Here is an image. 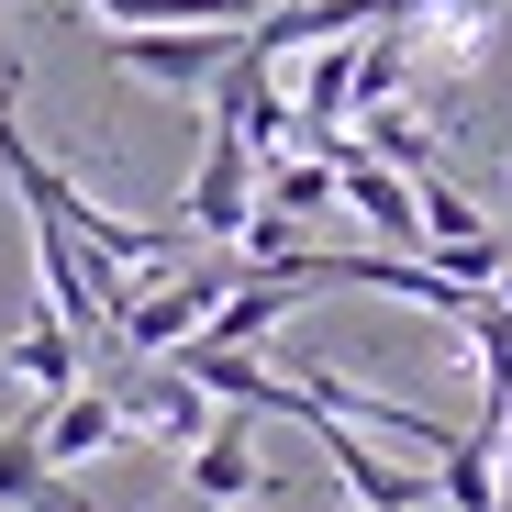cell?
I'll use <instances>...</instances> for the list:
<instances>
[{
	"mask_svg": "<svg viewBox=\"0 0 512 512\" xmlns=\"http://www.w3.org/2000/svg\"><path fill=\"white\" fill-rule=\"evenodd\" d=\"M234 279H245V268H234V245H190V256H167L145 290H123L112 346H123V357H167V346H190V334H201V312H212Z\"/></svg>",
	"mask_w": 512,
	"mask_h": 512,
	"instance_id": "cell-1",
	"label": "cell"
},
{
	"mask_svg": "<svg viewBox=\"0 0 512 512\" xmlns=\"http://www.w3.org/2000/svg\"><path fill=\"white\" fill-rule=\"evenodd\" d=\"M234 45H245V23H167V34H112V67H134L145 90H212Z\"/></svg>",
	"mask_w": 512,
	"mask_h": 512,
	"instance_id": "cell-2",
	"label": "cell"
},
{
	"mask_svg": "<svg viewBox=\"0 0 512 512\" xmlns=\"http://www.w3.org/2000/svg\"><path fill=\"white\" fill-rule=\"evenodd\" d=\"M34 446H45V468H56V479H67V468H101L112 446H134V423H123L112 379H78V390H56V401L34 412Z\"/></svg>",
	"mask_w": 512,
	"mask_h": 512,
	"instance_id": "cell-3",
	"label": "cell"
},
{
	"mask_svg": "<svg viewBox=\"0 0 512 512\" xmlns=\"http://www.w3.org/2000/svg\"><path fill=\"white\" fill-rule=\"evenodd\" d=\"M323 156H334V201H346V212H357V223H368L379 245H401V256H412V245H423L412 179H401V167H379V156H368L357 134H323Z\"/></svg>",
	"mask_w": 512,
	"mask_h": 512,
	"instance_id": "cell-4",
	"label": "cell"
},
{
	"mask_svg": "<svg viewBox=\"0 0 512 512\" xmlns=\"http://www.w3.org/2000/svg\"><path fill=\"white\" fill-rule=\"evenodd\" d=\"M112 401H123V423H145L156 446H201L212 435V390L179 357H134V379H112Z\"/></svg>",
	"mask_w": 512,
	"mask_h": 512,
	"instance_id": "cell-5",
	"label": "cell"
},
{
	"mask_svg": "<svg viewBox=\"0 0 512 512\" xmlns=\"http://www.w3.org/2000/svg\"><path fill=\"white\" fill-rule=\"evenodd\" d=\"M245 201H256V145L212 112V123H201V179H190V234H201V245H234Z\"/></svg>",
	"mask_w": 512,
	"mask_h": 512,
	"instance_id": "cell-6",
	"label": "cell"
},
{
	"mask_svg": "<svg viewBox=\"0 0 512 512\" xmlns=\"http://www.w3.org/2000/svg\"><path fill=\"white\" fill-rule=\"evenodd\" d=\"M312 446L334 457V479H346V501H357V512H423V501H435V468H390V457H379L368 435H346L334 412L312 423Z\"/></svg>",
	"mask_w": 512,
	"mask_h": 512,
	"instance_id": "cell-7",
	"label": "cell"
},
{
	"mask_svg": "<svg viewBox=\"0 0 512 512\" xmlns=\"http://www.w3.org/2000/svg\"><path fill=\"white\" fill-rule=\"evenodd\" d=\"M179 457H190V501H201V512H234V501H268V490H279L268 468H256V446H245V412L212 423V435L179 446Z\"/></svg>",
	"mask_w": 512,
	"mask_h": 512,
	"instance_id": "cell-8",
	"label": "cell"
},
{
	"mask_svg": "<svg viewBox=\"0 0 512 512\" xmlns=\"http://www.w3.org/2000/svg\"><path fill=\"white\" fill-rule=\"evenodd\" d=\"M301 301H312L301 279H234V290L201 312V334H190V346H268V334H279Z\"/></svg>",
	"mask_w": 512,
	"mask_h": 512,
	"instance_id": "cell-9",
	"label": "cell"
},
{
	"mask_svg": "<svg viewBox=\"0 0 512 512\" xmlns=\"http://www.w3.org/2000/svg\"><path fill=\"white\" fill-rule=\"evenodd\" d=\"M0 368H12L23 390H45V401H56V390H78V379H90V346H78V334H67L56 312H34V323L12 334V346H0Z\"/></svg>",
	"mask_w": 512,
	"mask_h": 512,
	"instance_id": "cell-10",
	"label": "cell"
},
{
	"mask_svg": "<svg viewBox=\"0 0 512 512\" xmlns=\"http://www.w3.org/2000/svg\"><path fill=\"white\" fill-rule=\"evenodd\" d=\"M357 145L379 156V167H401V179H423V167H446V145L435 134H423L401 101H379V112H357Z\"/></svg>",
	"mask_w": 512,
	"mask_h": 512,
	"instance_id": "cell-11",
	"label": "cell"
},
{
	"mask_svg": "<svg viewBox=\"0 0 512 512\" xmlns=\"http://www.w3.org/2000/svg\"><path fill=\"white\" fill-rule=\"evenodd\" d=\"M457 323H468L479 379H490V412H501V401H512V301H501V290H468V312H457Z\"/></svg>",
	"mask_w": 512,
	"mask_h": 512,
	"instance_id": "cell-12",
	"label": "cell"
},
{
	"mask_svg": "<svg viewBox=\"0 0 512 512\" xmlns=\"http://www.w3.org/2000/svg\"><path fill=\"white\" fill-rule=\"evenodd\" d=\"M490 290H501V301H512V245H501V268H490Z\"/></svg>",
	"mask_w": 512,
	"mask_h": 512,
	"instance_id": "cell-13",
	"label": "cell"
}]
</instances>
